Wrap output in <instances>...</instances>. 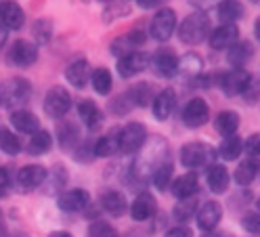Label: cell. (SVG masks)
<instances>
[{
    "label": "cell",
    "instance_id": "1",
    "mask_svg": "<svg viewBox=\"0 0 260 237\" xmlns=\"http://www.w3.org/2000/svg\"><path fill=\"white\" fill-rule=\"evenodd\" d=\"M206 36H210V17L204 11H195L189 17H185V21L178 27V38L183 44L195 46L206 40Z\"/></svg>",
    "mask_w": 260,
    "mask_h": 237
},
{
    "label": "cell",
    "instance_id": "2",
    "mask_svg": "<svg viewBox=\"0 0 260 237\" xmlns=\"http://www.w3.org/2000/svg\"><path fill=\"white\" fill-rule=\"evenodd\" d=\"M216 151L206 143H187L181 149V162L185 168H204L212 164Z\"/></svg>",
    "mask_w": 260,
    "mask_h": 237
},
{
    "label": "cell",
    "instance_id": "3",
    "mask_svg": "<svg viewBox=\"0 0 260 237\" xmlns=\"http://www.w3.org/2000/svg\"><path fill=\"white\" fill-rule=\"evenodd\" d=\"M31 92V86L27 80H21V78H11V80L0 84V105L5 107H13L19 105L23 101H27Z\"/></svg>",
    "mask_w": 260,
    "mask_h": 237
},
{
    "label": "cell",
    "instance_id": "4",
    "mask_svg": "<svg viewBox=\"0 0 260 237\" xmlns=\"http://www.w3.org/2000/svg\"><path fill=\"white\" fill-rule=\"evenodd\" d=\"M145 141H147L145 124H139V122L126 124L120 134V153H137L139 149H143Z\"/></svg>",
    "mask_w": 260,
    "mask_h": 237
},
{
    "label": "cell",
    "instance_id": "5",
    "mask_svg": "<svg viewBox=\"0 0 260 237\" xmlns=\"http://www.w3.org/2000/svg\"><path fill=\"white\" fill-rule=\"evenodd\" d=\"M72 107V99H70V92L65 90L63 86H55L46 92L44 97V112L46 116L51 118H63L65 114L70 112Z\"/></svg>",
    "mask_w": 260,
    "mask_h": 237
},
{
    "label": "cell",
    "instance_id": "6",
    "mask_svg": "<svg viewBox=\"0 0 260 237\" xmlns=\"http://www.w3.org/2000/svg\"><path fill=\"white\" fill-rule=\"evenodd\" d=\"M176 29V13L172 9H159L151 21V36L159 42H166L172 38Z\"/></svg>",
    "mask_w": 260,
    "mask_h": 237
},
{
    "label": "cell",
    "instance_id": "7",
    "mask_svg": "<svg viewBox=\"0 0 260 237\" xmlns=\"http://www.w3.org/2000/svg\"><path fill=\"white\" fill-rule=\"evenodd\" d=\"M147 67H149V55L143 51L128 53V55L120 57V61H118V74L122 78H135Z\"/></svg>",
    "mask_w": 260,
    "mask_h": 237
},
{
    "label": "cell",
    "instance_id": "8",
    "mask_svg": "<svg viewBox=\"0 0 260 237\" xmlns=\"http://www.w3.org/2000/svg\"><path fill=\"white\" fill-rule=\"evenodd\" d=\"M9 61L17 67L34 65V63L38 61V46L27 42V40H17L9 51Z\"/></svg>",
    "mask_w": 260,
    "mask_h": 237
},
{
    "label": "cell",
    "instance_id": "9",
    "mask_svg": "<svg viewBox=\"0 0 260 237\" xmlns=\"http://www.w3.org/2000/svg\"><path fill=\"white\" fill-rule=\"evenodd\" d=\"M149 63H151L153 72L161 78H172L178 70H181V61H178V57L172 51H166V49H161L153 57H149Z\"/></svg>",
    "mask_w": 260,
    "mask_h": 237
},
{
    "label": "cell",
    "instance_id": "10",
    "mask_svg": "<svg viewBox=\"0 0 260 237\" xmlns=\"http://www.w3.org/2000/svg\"><path fill=\"white\" fill-rule=\"evenodd\" d=\"M252 80V76L246 70H231L220 78V88L224 90V94L235 97V94H243Z\"/></svg>",
    "mask_w": 260,
    "mask_h": 237
},
{
    "label": "cell",
    "instance_id": "11",
    "mask_svg": "<svg viewBox=\"0 0 260 237\" xmlns=\"http://www.w3.org/2000/svg\"><path fill=\"white\" fill-rule=\"evenodd\" d=\"M210 46L214 51H224V49H231V46L239 40V27L235 23H222L220 27H216L212 34L208 36Z\"/></svg>",
    "mask_w": 260,
    "mask_h": 237
},
{
    "label": "cell",
    "instance_id": "12",
    "mask_svg": "<svg viewBox=\"0 0 260 237\" xmlns=\"http://www.w3.org/2000/svg\"><path fill=\"white\" fill-rule=\"evenodd\" d=\"M208 118H210V107L200 97L191 99L183 112V122L189 126V128H200V126H204L208 122Z\"/></svg>",
    "mask_w": 260,
    "mask_h": 237
},
{
    "label": "cell",
    "instance_id": "13",
    "mask_svg": "<svg viewBox=\"0 0 260 237\" xmlns=\"http://www.w3.org/2000/svg\"><path fill=\"white\" fill-rule=\"evenodd\" d=\"M145 40H147V36H145L143 29H133L111 42V53L118 57H124L128 53H135L141 44H145Z\"/></svg>",
    "mask_w": 260,
    "mask_h": 237
},
{
    "label": "cell",
    "instance_id": "14",
    "mask_svg": "<svg viewBox=\"0 0 260 237\" xmlns=\"http://www.w3.org/2000/svg\"><path fill=\"white\" fill-rule=\"evenodd\" d=\"M90 206V195L84 189H70L59 195V208L63 212H82Z\"/></svg>",
    "mask_w": 260,
    "mask_h": 237
},
{
    "label": "cell",
    "instance_id": "15",
    "mask_svg": "<svg viewBox=\"0 0 260 237\" xmlns=\"http://www.w3.org/2000/svg\"><path fill=\"white\" fill-rule=\"evenodd\" d=\"M48 177V170L40 164H29V166H23L17 175V183L23 191H31V189H38Z\"/></svg>",
    "mask_w": 260,
    "mask_h": 237
},
{
    "label": "cell",
    "instance_id": "16",
    "mask_svg": "<svg viewBox=\"0 0 260 237\" xmlns=\"http://www.w3.org/2000/svg\"><path fill=\"white\" fill-rule=\"evenodd\" d=\"M222 218V206L218 201H206L204 206L198 210V227L206 233H210L212 229L218 227Z\"/></svg>",
    "mask_w": 260,
    "mask_h": 237
},
{
    "label": "cell",
    "instance_id": "17",
    "mask_svg": "<svg viewBox=\"0 0 260 237\" xmlns=\"http://www.w3.org/2000/svg\"><path fill=\"white\" fill-rule=\"evenodd\" d=\"M120 134H122L120 126H113V128H109L94 143V155L96 157H111V155L120 153Z\"/></svg>",
    "mask_w": 260,
    "mask_h": 237
},
{
    "label": "cell",
    "instance_id": "18",
    "mask_svg": "<svg viewBox=\"0 0 260 237\" xmlns=\"http://www.w3.org/2000/svg\"><path fill=\"white\" fill-rule=\"evenodd\" d=\"M174 107H176V92L172 88H164V90H159L155 97H153V116L159 120V122H164L172 116L174 112Z\"/></svg>",
    "mask_w": 260,
    "mask_h": 237
},
{
    "label": "cell",
    "instance_id": "19",
    "mask_svg": "<svg viewBox=\"0 0 260 237\" xmlns=\"http://www.w3.org/2000/svg\"><path fill=\"white\" fill-rule=\"evenodd\" d=\"M155 212V199L149 191H143L137 195V199L130 206V216H133L137 223H143V220H149Z\"/></svg>",
    "mask_w": 260,
    "mask_h": 237
},
{
    "label": "cell",
    "instance_id": "20",
    "mask_svg": "<svg viewBox=\"0 0 260 237\" xmlns=\"http://www.w3.org/2000/svg\"><path fill=\"white\" fill-rule=\"evenodd\" d=\"M25 21V13L17 3H3L0 5V23L7 29H19Z\"/></svg>",
    "mask_w": 260,
    "mask_h": 237
},
{
    "label": "cell",
    "instance_id": "21",
    "mask_svg": "<svg viewBox=\"0 0 260 237\" xmlns=\"http://www.w3.org/2000/svg\"><path fill=\"white\" fill-rule=\"evenodd\" d=\"M198 189H200L198 177H195L193 172H187V175H181L172 183V195L176 199H187L198 193Z\"/></svg>",
    "mask_w": 260,
    "mask_h": 237
},
{
    "label": "cell",
    "instance_id": "22",
    "mask_svg": "<svg viewBox=\"0 0 260 237\" xmlns=\"http://www.w3.org/2000/svg\"><path fill=\"white\" fill-rule=\"evenodd\" d=\"M229 170H226L222 164H212L208 168V187L212 193H224L229 189Z\"/></svg>",
    "mask_w": 260,
    "mask_h": 237
},
{
    "label": "cell",
    "instance_id": "23",
    "mask_svg": "<svg viewBox=\"0 0 260 237\" xmlns=\"http://www.w3.org/2000/svg\"><path fill=\"white\" fill-rule=\"evenodd\" d=\"M88 61L86 59H78L74 63H70L68 70H65V78H68V82L76 88H84L86 82H88Z\"/></svg>",
    "mask_w": 260,
    "mask_h": 237
},
{
    "label": "cell",
    "instance_id": "24",
    "mask_svg": "<svg viewBox=\"0 0 260 237\" xmlns=\"http://www.w3.org/2000/svg\"><path fill=\"white\" fill-rule=\"evenodd\" d=\"M11 122H13V126L19 132H25V134H34V132L40 130L38 118L31 114V112H27V109H17V112H13Z\"/></svg>",
    "mask_w": 260,
    "mask_h": 237
},
{
    "label": "cell",
    "instance_id": "25",
    "mask_svg": "<svg viewBox=\"0 0 260 237\" xmlns=\"http://www.w3.org/2000/svg\"><path fill=\"white\" fill-rule=\"evenodd\" d=\"M250 59H252V44L246 40H237L229 49V53H226V61H229L235 70H241Z\"/></svg>",
    "mask_w": 260,
    "mask_h": 237
},
{
    "label": "cell",
    "instance_id": "26",
    "mask_svg": "<svg viewBox=\"0 0 260 237\" xmlns=\"http://www.w3.org/2000/svg\"><path fill=\"white\" fill-rule=\"evenodd\" d=\"M101 208L107 214H111V216H122L126 212V208H128V204H126L124 193H120V191H107L101 197Z\"/></svg>",
    "mask_w": 260,
    "mask_h": 237
},
{
    "label": "cell",
    "instance_id": "27",
    "mask_svg": "<svg viewBox=\"0 0 260 237\" xmlns=\"http://www.w3.org/2000/svg\"><path fill=\"white\" fill-rule=\"evenodd\" d=\"M214 128L216 132L224 134V137H231L237 132L239 128V114L237 112H231V109H226V112H220L216 118H214Z\"/></svg>",
    "mask_w": 260,
    "mask_h": 237
},
{
    "label": "cell",
    "instance_id": "28",
    "mask_svg": "<svg viewBox=\"0 0 260 237\" xmlns=\"http://www.w3.org/2000/svg\"><path fill=\"white\" fill-rule=\"evenodd\" d=\"M241 151H243V141L237 134H231V137H224L222 139V143L218 145V151L216 153L222 157V160L233 162V160H237V157L241 155Z\"/></svg>",
    "mask_w": 260,
    "mask_h": 237
},
{
    "label": "cell",
    "instance_id": "29",
    "mask_svg": "<svg viewBox=\"0 0 260 237\" xmlns=\"http://www.w3.org/2000/svg\"><path fill=\"white\" fill-rule=\"evenodd\" d=\"M78 139H80V130H78V126L74 122H65L59 126V130H57V141H59V145L63 149H76L78 145Z\"/></svg>",
    "mask_w": 260,
    "mask_h": 237
},
{
    "label": "cell",
    "instance_id": "30",
    "mask_svg": "<svg viewBox=\"0 0 260 237\" xmlns=\"http://www.w3.org/2000/svg\"><path fill=\"white\" fill-rule=\"evenodd\" d=\"M198 197H187V199H178V204L174 206L172 214H174V220H178V223H189V220L198 214Z\"/></svg>",
    "mask_w": 260,
    "mask_h": 237
},
{
    "label": "cell",
    "instance_id": "31",
    "mask_svg": "<svg viewBox=\"0 0 260 237\" xmlns=\"http://www.w3.org/2000/svg\"><path fill=\"white\" fill-rule=\"evenodd\" d=\"M218 15L224 23H235L237 19H241L243 15V7L239 0H220L218 3Z\"/></svg>",
    "mask_w": 260,
    "mask_h": 237
},
{
    "label": "cell",
    "instance_id": "32",
    "mask_svg": "<svg viewBox=\"0 0 260 237\" xmlns=\"http://www.w3.org/2000/svg\"><path fill=\"white\" fill-rule=\"evenodd\" d=\"M172 170H174V166H172L170 160H164L161 164H157L153 168L151 179H153V185L159 189V191H164V189L172 183Z\"/></svg>",
    "mask_w": 260,
    "mask_h": 237
},
{
    "label": "cell",
    "instance_id": "33",
    "mask_svg": "<svg viewBox=\"0 0 260 237\" xmlns=\"http://www.w3.org/2000/svg\"><path fill=\"white\" fill-rule=\"evenodd\" d=\"M51 147H53V137H51V132H48V130L34 132V134H31V139H29V145H27L31 155H42Z\"/></svg>",
    "mask_w": 260,
    "mask_h": 237
},
{
    "label": "cell",
    "instance_id": "34",
    "mask_svg": "<svg viewBox=\"0 0 260 237\" xmlns=\"http://www.w3.org/2000/svg\"><path fill=\"white\" fill-rule=\"evenodd\" d=\"M78 116L82 118V122L84 124H88V126H96L101 122V109L96 107L92 101H88V99H84V101H80V105H78Z\"/></svg>",
    "mask_w": 260,
    "mask_h": 237
},
{
    "label": "cell",
    "instance_id": "35",
    "mask_svg": "<svg viewBox=\"0 0 260 237\" xmlns=\"http://www.w3.org/2000/svg\"><path fill=\"white\" fill-rule=\"evenodd\" d=\"M128 97H130V101H133V105H139V107L149 105V101H153L151 84H149V82H141V84H137L135 88H130V90H128Z\"/></svg>",
    "mask_w": 260,
    "mask_h": 237
},
{
    "label": "cell",
    "instance_id": "36",
    "mask_svg": "<svg viewBox=\"0 0 260 237\" xmlns=\"http://www.w3.org/2000/svg\"><path fill=\"white\" fill-rule=\"evenodd\" d=\"M256 175H258V164L254 160H246V162H241L239 168L235 170V181L241 187H248L256 179Z\"/></svg>",
    "mask_w": 260,
    "mask_h": 237
},
{
    "label": "cell",
    "instance_id": "37",
    "mask_svg": "<svg viewBox=\"0 0 260 237\" xmlns=\"http://www.w3.org/2000/svg\"><path fill=\"white\" fill-rule=\"evenodd\" d=\"M90 82H92L94 90L99 92V94H109L111 84H113L111 74H109V70H105V67H96V70L90 74Z\"/></svg>",
    "mask_w": 260,
    "mask_h": 237
},
{
    "label": "cell",
    "instance_id": "38",
    "mask_svg": "<svg viewBox=\"0 0 260 237\" xmlns=\"http://www.w3.org/2000/svg\"><path fill=\"white\" fill-rule=\"evenodd\" d=\"M0 149H3L5 153H9V155L19 153V149H21L19 137L13 134V132L7 130V128H0Z\"/></svg>",
    "mask_w": 260,
    "mask_h": 237
},
{
    "label": "cell",
    "instance_id": "39",
    "mask_svg": "<svg viewBox=\"0 0 260 237\" xmlns=\"http://www.w3.org/2000/svg\"><path fill=\"white\" fill-rule=\"evenodd\" d=\"M88 237H118V231L105 220H92L88 227Z\"/></svg>",
    "mask_w": 260,
    "mask_h": 237
},
{
    "label": "cell",
    "instance_id": "40",
    "mask_svg": "<svg viewBox=\"0 0 260 237\" xmlns=\"http://www.w3.org/2000/svg\"><path fill=\"white\" fill-rule=\"evenodd\" d=\"M128 13H130V7L126 3H122V0H111V5L105 9L103 17L107 21H111V19H118V17H122V15H128Z\"/></svg>",
    "mask_w": 260,
    "mask_h": 237
},
{
    "label": "cell",
    "instance_id": "41",
    "mask_svg": "<svg viewBox=\"0 0 260 237\" xmlns=\"http://www.w3.org/2000/svg\"><path fill=\"white\" fill-rule=\"evenodd\" d=\"M241 227L246 229L250 235H258V237H260V214H256V212L243 214V218H241Z\"/></svg>",
    "mask_w": 260,
    "mask_h": 237
},
{
    "label": "cell",
    "instance_id": "42",
    "mask_svg": "<svg viewBox=\"0 0 260 237\" xmlns=\"http://www.w3.org/2000/svg\"><path fill=\"white\" fill-rule=\"evenodd\" d=\"M34 34H36L38 42H48V40H51V34H53V25H51V21H48V19H40V21H36V25H34Z\"/></svg>",
    "mask_w": 260,
    "mask_h": 237
},
{
    "label": "cell",
    "instance_id": "43",
    "mask_svg": "<svg viewBox=\"0 0 260 237\" xmlns=\"http://www.w3.org/2000/svg\"><path fill=\"white\" fill-rule=\"evenodd\" d=\"M135 105H133V101H130V97H128V92H124V94H120L118 99H113L111 101V109H113V114H128L130 109H133Z\"/></svg>",
    "mask_w": 260,
    "mask_h": 237
},
{
    "label": "cell",
    "instance_id": "44",
    "mask_svg": "<svg viewBox=\"0 0 260 237\" xmlns=\"http://www.w3.org/2000/svg\"><path fill=\"white\" fill-rule=\"evenodd\" d=\"M74 157L78 162H90V160H94V145H90V143H82L80 147H76L74 149Z\"/></svg>",
    "mask_w": 260,
    "mask_h": 237
},
{
    "label": "cell",
    "instance_id": "45",
    "mask_svg": "<svg viewBox=\"0 0 260 237\" xmlns=\"http://www.w3.org/2000/svg\"><path fill=\"white\" fill-rule=\"evenodd\" d=\"M243 97H246L248 103H254L256 99H260V78H252L246 92H243Z\"/></svg>",
    "mask_w": 260,
    "mask_h": 237
},
{
    "label": "cell",
    "instance_id": "46",
    "mask_svg": "<svg viewBox=\"0 0 260 237\" xmlns=\"http://www.w3.org/2000/svg\"><path fill=\"white\" fill-rule=\"evenodd\" d=\"M243 149H246V153H250V155H260V132H254L246 143H243Z\"/></svg>",
    "mask_w": 260,
    "mask_h": 237
},
{
    "label": "cell",
    "instance_id": "47",
    "mask_svg": "<svg viewBox=\"0 0 260 237\" xmlns=\"http://www.w3.org/2000/svg\"><path fill=\"white\" fill-rule=\"evenodd\" d=\"M9 189H11V170L0 168V197L7 195Z\"/></svg>",
    "mask_w": 260,
    "mask_h": 237
},
{
    "label": "cell",
    "instance_id": "48",
    "mask_svg": "<svg viewBox=\"0 0 260 237\" xmlns=\"http://www.w3.org/2000/svg\"><path fill=\"white\" fill-rule=\"evenodd\" d=\"M164 237H193V233H191L189 227H174V229L166 231Z\"/></svg>",
    "mask_w": 260,
    "mask_h": 237
},
{
    "label": "cell",
    "instance_id": "49",
    "mask_svg": "<svg viewBox=\"0 0 260 237\" xmlns=\"http://www.w3.org/2000/svg\"><path fill=\"white\" fill-rule=\"evenodd\" d=\"M161 3H166V0H139V5H141L143 9H153V7L161 5Z\"/></svg>",
    "mask_w": 260,
    "mask_h": 237
},
{
    "label": "cell",
    "instance_id": "50",
    "mask_svg": "<svg viewBox=\"0 0 260 237\" xmlns=\"http://www.w3.org/2000/svg\"><path fill=\"white\" fill-rule=\"evenodd\" d=\"M7 36H9V34H7V27L0 23V49H3V46L7 44Z\"/></svg>",
    "mask_w": 260,
    "mask_h": 237
},
{
    "label": "cell",
    "instance_id": "51",
    "mask_svg": "<svg viewBox=\"0 0 260 237\" xmlns=\"http://www.w3.org/2000/svg\"><path fill=\"white\" fill-rule=\"evenodd\" d=\"M191 3H193V5H198L200 9H206V7H210V5H212L214 0H191Z\"/></svg>",
    "mask_w": 260,
    "mask_h": 237
},
{
    "label": "cell",
    "instance_id": "52",
    "mask_svg": "<svg viewBox=\"0 0 260 237\" xmlns=\"http://www.w3.org/2000/svg\"><path fill=\"white\" fill-rule=\"evenodd\" d=\"M48 237H72L68 231H53V233H48Z\"/></svg>",
    "mask_w": 260,
    "mask_h": 237
},
{
    "label": "cell",
    "instance_id": "53",
    "mask_svg": "<svg viewBox=\"0 0 260 237\" xmlns=\"http://www.w3.org/2000/svg\"><path fill=\"white\" fill-rule=\"evenodd\" d=\"M254 34H256V38L260 40V17H258L256 23H254Z\"/></svg>",
    "mask_w": 260,
    "mask_h": 237
},
{
    "label": "cell",
    "instance_id": "54",
    "mask_svg": "<svg viewBox=\"0 0 260 237\" xmlns=\"http://www.w3.org/2000/svg\"><path fill=\"white\" fill-rule=\"evenodd\" d=\"M0 237H7V227H5L3 220H0Z\"/></svg>",
    "mask_w": 260,
    "mask_h": 237
},
{
    "label": "cell",
    "instance_id": "55",
    "mask_svg": "<svg viewBox=\"0 0 260 237\" xmlns=\"http://www.w3.org/2000/svg\"><path fill=\"white\" fill-rule=\"evenodd\" d=\"M258 210H260V197H258Z\"/></svg>",
    "mask_w": 260,
    "mask_h": 237
},
{
    "label": "cell",
    "instance_id": "56",
    "mask_svg": "<svg viewBox=\"0 0 260 237\" xmlns=\"http://www.w3.org/2000/svg\"><path fill=\"white\" fill-rule=\"evenodd\" d=\"M258 172H260V164H258Z\"/></svg>",
    "mask_w": 260,
    "mask_h": 237
},
{
    "label": "cell",
    "instance_id": "57",
    "mask_svg": "<svg viewBox=\"0 0 260 237\" xmlns=\"http://www.w3.org/2000/svg\"><path fill=\"white\" fill-rule=\"evenodd\" d=\"M107 3H111V0H107Z\"/></svg>",
    "mask_w": 260,
    "mask_h": 237
},
{
    "label": "cell",
    "instance_id": "58",
    "mask_svg": "<svg viewBox=\"0 0 260 237\" xmlns=\"http://www.w3.org/2000/svg\"><path fill=\"white\" fill-rule=\"evenodd\" d=\"M0 218H3V216H0Z\"/></svg>",
    "mask_w": 260,
    "mask_h": 237
}]
</instances>
